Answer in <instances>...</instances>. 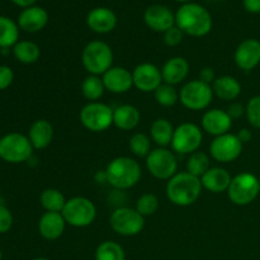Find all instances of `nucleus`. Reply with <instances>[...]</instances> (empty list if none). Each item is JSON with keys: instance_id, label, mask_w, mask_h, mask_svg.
<instances>
[{"instance_id": "nucleus-10", "label": "nucleus", "mask_w": 260, "mask_h": 260, "mask_svg": "<svg viewBox=\"0 0 260 260\" xmlns=\"http://www.w3.org/2000/svg\"><path fill=\"white\" fill-rule=\"evenodd\" d=\"M146 168L150 174L160 180H169L178 172V160L174 152L167 147L151 150L146 157Z\"/></svg>"}, {"instance_id": "nucleus-6", "label": "nucleus", "mask_w": 260, "mask_h": 260, "mask_svg": "<svg viewBox=\"0 0 260 260\" xmlns=\"http://www.w3.org/2000/svg\"><path fill=\"white\" fill-rule=\"evenodd\" d=\"M212 85L200 79L188 81L179 91V102L190 111H203L208 108L213 99Z\"/></svg>"}, {"instance_id": "nucleus-38", "label": "nucleus", "mask_w": 260, "mask_h": 260, "mask_svg": "<svg viewBox=\"0 0 260 260\" xmlns=\"http://www.w3.org/2000/svg\"><path fill=\"white\" fill-rule=\"evenodd\" d=\"M183 38H184V33L177 25H174V27H172L164 33V42L169 47H175V46L180 45Z\"/></svg>"}, {"instance_id": "nucleus-46", "label": "nucleus", "mask_w": 260, "mask_h": 260, "mask_svg": "<svg viewBox=\"0 0 260 260\" xmlns=\"http://www.w3.org/2000/svg\"><path fill=\"white\" fill-rule=\"evenodd\" d=\"M175 2H179V3H183V4H185V3H190V0H175Z\"/></svg>"}, {"instance_id": "nucleus-35", "label": "nucleus", "mask_w": 260, "mask_h": 260, "mask_svg": "<svg viewBox=\"0 0 260 260\" xmlns=\"http://www.w3.org/2000/svg\"><path fill=\"white\" fill-rule=\"evenodd\" d=\"M159 210V198L152 193H145L137 200L136 211L144 217L155 215Z\"/></svg>"}, {"instance_id": "nucleus-15", "label": "nucleus", "mask_w": 260, "mask_h": 260, "mask_svg": "<svg viewBox=\"0 0 260 260\" xmlns=\"http://www.w3.org/2000/svg\"><path fill=\"white\" fill-rule=\"evenodd\" d=\"M144 20L150 29L165 33L175 25V14L165 5L154 4L145 10Z\"/></svg>"}, {"instance_id": "nucleus-25", "label": "nucleus", "mask_w": 260, "mask_h": 260, "mask_svg": "<svg viewBox=\"0 0 260 260\" xmlns=\"http://www.w3.org/2000/svg\"><path fill=\"white\" fill-rule=\"evenodd\" d=\"M28 139L32 144L33 149L42 150L50 146L53 140V127L46 119H37L33 122L28 132Z\"/></svg>"}, {"instance_id": "nucleus-44", "label": "nucleus", "mask_w": 260, "mask_h": 260, "mask_svg": "<svg viewBox=\"0 0 260 260\" xmlns=\"http://www.w3.org/2000/svg\"><path fill=\"white\" fill-rule=\"evenodd\" d=\"M236 136L239 137V140H240L243 144H245V142H249L251 140V137H253V134H251L250 129L248 128H243L239 131V134L236 135Z\"/></svg>"}, {"instance_id": "nucleus-27", "label": "nucleus", "mask_w": 260, "mask_h": 260, "mask_svg": "<svg viewBox=\"0 0 260 260\" xmlns=\"http://www.w3.org/2000/svg\"><path fill=\"white\" fill-rule=\"evenodd\" d=\"M174 129L172 122L168 121L167 118H157L150 127V136L157 146L167 147L168 145H172Z\"/></svg>"}, {"instance_id": "nucleus-9", "label": "nucleus", "mask_w": 260, "mask_h": 260, "mask_svg": "<svg viewBox=\"0 0 260 260\" xmlns=\"http://www.w3.org/2000/svg\"><path fill=\"white\" fill-rule=\"evenodd\" d=\"M81 124L91 132H103L113 124V109L101 102H89L79 114Z\"/></svg>"}, {"instance_id": "nucleus-31", "label": "nucleus", "mask_w": 260, "mask_h": 260, "mask_svg": "<svg viewBox=\"0 0 260 260\" xmlns=\"http://www.w3.org/2000/svg\"><path fill=\"white\" fill-rule=\"evenodd\" d=\"M66 201L65 196L55 188H47L41 193L40 197L41 205L47 212H62Z\"/></svg>"}, {"instance_id": "nucleus-22", "label": "nucleus", "mask_w": 260, "mask_h": 260, "mask_svg": "<svg viewBox=\"0 0 260 260\" xmlns=\"http://www.w3.org/2000/svg\"><path fill=\"white\" fill-rule=\"evenodd\" d=\"M189 73V63L182 56L169 58L161 68L162 81L170 85H177L185 80Z\"/></svg>"}, {"instance_id": "nucleus-17", "label": "nucleus", "mask_w": 260, "mask_h": 260, "mask_svg": "<svg viewBox=\"0 0 260 260\" xmlns=\"http://www.w3.org/2000/svg\"><path fill=\"white\" fill-rule=\"evenodd\" d=\"M106 90L114 94H124L134 86L132 73L126 68L112 66L106 74L102 75Z\"/></svg>"}, {"instance_id": "nucleus-29", "label": "nucleus", "mask_w": 260, "mask_h": 260, "mask_svg": "<svg viewBox=\"0 0 260 260\" xmlns=\"http://www.w3.org/2000/svg\"><path fill=\"white\" fill-rule=\"evenodd\" d=\"M19 25L13 19L0 15V48H9L18 42Z\"/></svg>"}, {"instance_id": "nucleus-7", "label": "nucleus", "mask_w": 260, "mask_h": 260, "mask_svg": "<svg viewBox=\"0 0 260 260\" xmlns=\"http://www.w3.org/2000/svg\"><path fill=\"white\" fill-rule=\"evenodd\" d=\"M33 146L29 139L22 134L5 135L0 139V157L10 164H20L30 159Z\"/></svg>"}, {"instance_id": "nucleus-30", "label": "nucleus", "mask_w": 260, "mask_h": 260, "mask_svg": "<svg viewBox=\"0 0 260 260\" xmlns=\"http://www.w3.org/2000/svg\"><path fill=\"white\" fill-rule=\"evenodd\" d=\"M104 91H106V86H104L102 76L89 74L81 83V93L84 98L88 99L89 102H98L103 96Z\"/></svg>"}, {"instance_id": "nucleus-36", "label": "nucleus", "mask_w": 260, "mask_h": 260, "mask_svg": "<svg viewBox=\"0 0 260 260\" xmlns=\"http://www.w3.org/2000/svg\"><path fill=\"white\" fill-rule=\"evenodd\" d=\"M129 149L132 154L139 157H147V155L151 152V140L145 134H135L129 139Z\"/></svg>"}, {"instance_id": "nucleus-26", "label": "nucleus", "mask_w": 260, "mask_h": 260, "mask_svg": "<svg viewBox=\"0 0 260 260\" xmlns=\"http://www.w3.org/2000/svg\"><path fill=\"white\" fill-rule=\"evenodd\" d=\"M212 90L213 94L222 101H235L241 94V85L234 76L223 75L216 78L212 84Z\"/></svg>"}, {"instance_id": "nucleus-40", "label": "nucleus", "mask_w": 260, "mask_h": 260, "mask_svg": "<svg viewBox=\"0 0 260 260\" xmlns=\"http://www.w3.org/2000/svg\"><path fill=\"white\" fill-rule=\"evenodd\" d=\"M14 80V73L9 66L0 65V90L9 88Z\"/></svg>"}, {"instance_id": "nucleus-28", "label": "nucleus", "mask_w": 260, "mask_h": 260, "mask_svg": "<svg viewBox=\"0 0 260 260\" xmlns=\"http://www.w3.org/2000/svg\"><path fill=\"white\" fill-rule=\"evenodd\" d=\"M13 55L19 62L30 65L38 61L41 56V50L37 43L32 41H18L13 46Z\"/></svg>"}, {"instance_id": "nucleus-49", "label": "nucleus", "mask_w": 260, "mask_h": 260, "mask_svg": "<svg viewBox=\"0 0 260 260\" xmlns=\"http://www.w3.org/2000/svg\"><path fill=\"white\" fill-rule=\"evenodd\" d=\"M259 192H260V180H259Z\"/></svg>"}, {"instance_id": "nucleus-3", "label": "nucleus", "mask_w": 260, "mask_h": 260, "mask_svg": "<svg viewBox=\"0 0 260 260\" xmlns=\"http://www.w3.org/2000/svg\"><path fill=\"white\" fill-rule=\"evenodd\" d=\"M142 175L141 167L135 159L119 156L112 160L104 172V177L109 185L119 190L129 189L140 182Z\"/></svg>"}, {"instance_id": "nucleus-19", "label": "nucleus", "mask_w": 260, "mask_h": 260, "mask_svg": "<svg viewBox=\"0 0 260 260\" xmlns=\"http://www.w3.org/2000/svg\"><path fill=\"white\" fill-rule=\"evenodd\" d=\"M86 25L93 32L106 35L112 32L117 25V15L109 8L98 7L91 9L86 15Z\"/></svg>"}, {"instance_id": "nucleus-1", "label": "nucleus", "mask_w": 260, "mask_h": 260, "mask_svg": "<svg viewBox=\"0 0 260 260\" xmlns=\"http://www.w3.org/2000/svg\"><path fill=\"white\" fill-rule=\"evenodd\" d=\"M212 15L197 3H185L175 13V25L184 35L205 37L212 29Z\"/></svg>"}, {"instance_id": "nucleus-24", "label": "nucleus", "mask_w": 260, "mask_h": 260, "mask_svg": "<svg viewBox=\"0 0 260 260\" xmlns=\"http://www.w3.org/2000/svg\"><path fill=\"white\" fill-rule=\"evenodd\" d=\"M141 113L132 104H121L113 109V124L122 131H131L139 126Z\"/></svg>"}, {"instance_id": "nucleus-42", "label": "nucleus", "mask_w": 260, "mask_h": 260, "mask_svg": "<svg viewBox=\"0 0 260 260\" xmlns=\"http://www.w3.org/2000/svg\"><path fill=\"white\" fill-rule=\"evenodd\" d=\"M198 79H200V80H202L203 83L212 85L213 81L216 80L215 71H213V69H211V68H203L202 70L200 71V78Z\"/></svg>"}, {"instance_id": "nucleus-21", "label": "nucleus", "mask_w": 260, "mask_h": 260, "mask_svg": "<svg viewBox=\"0 0 260 260\" xmlns=\"http://www.w3.org/2000/svg\"><path fill=\"white\" fill-rule=\"evenodd\" d=\"M66 221L61 212H45L38 222V231L46 240H57L65 231Z\"/></svg>"}, {"instance_id": "nucleus-2", "label": "nucleus", "mask_w": 260, "mask_h": 260, "mask_svg": "<svg viewBox=\"0 0 260 260\" xmlns=\"http://www.w3.org/2000/svg\"><path fill=\"white\" fill-rule=\"evenodd\" d=\"M202 182L188 172L177 173L167 183V197L173 205L188 207L197 202L202 193Z\"/></svg>"}, {"instance_id": "nucleus-45", "label": "nucleus", "mask_w": 260, "mask_h": 260, "mask_svg": "<svg viewBox=\"0 0 260 260\" xmlns=\"http://www.w3.org/2000/svg\"><path fill=\"white\" fill-rule=\"evenodd\" d=\"M13 3H14L15 5H18V7H22V8H29L32 7L33 4H35L37 0H12Z\"/></svg>"}, {"instance_id": "nucleus-43", "label": "nucleus", "mask_w": 260, "mask_h": 260, "mask_svg": "<svg viewBox=\"0 0 260 260\" xmlns=\"http://www.w3.org/2000/svg\"><path fill=\"white\" fill-rule=\"evenodd\" d=\"M243 5L246 12L259 14L260 13V0H243Z\"/></svg>"}, {"instance_id": "nucleus-18", "label": "nucleus", "mask_w": 260, "mask_h": 260, "mask_svg": "<svg viewBox=\"0 0 260 260\" xmlns=\"http://www.w3.org/2000/svg\"><path fill=\"white\" fill-rule=\"evenodd\" d=\"M231 126H233V119L228 112L222 109H208L202 117V129L215 137L229 134Z\"/></svg>"}, {"instance_id": "nucleus-41", "label": "nucleus", "mask_w": 260, "mask_h": 260, "mask_svg": "<svg viewBox=\"0 0 260 260\" xmlns=\"http://www.w3.org/2000/svg\"><path fill=\"white\" fill-rule=\"evenodd\" d=\"M228 114L231 117V119H239L240 117H243L245 114V107L241 103H233L229 106L228 108Z\"/></svg>"}, {"instance_id": "nucleus-47", "label": "nucleus", "mask_w": 260, "mask_h": 260, "mask_svg": "<svg viewBox=\"0 0 260 260\" xmlns=\"http://www.w3.org/2000/svg\"><path fill=\"white\" fill-rule=\"evenodd\" d=\"M33 260H50V259H47V258H36V259H33Z\"/></svg>"}, {"instance_id": "nucleus-13", "label": "nucleus", "mask_w": 260, "mask_h": 260, "mask_svg": "<svg viewBox=\"0 0 260 260\" xmlns=\"http://www.w3.org/2000/svg\"><path fill=\"white\" fill-rule=\"evenodd\" d=\"M244 144L234 134H225L213 139L210 145V154L218 162L235 161L243 152Z\"/></svg>"}, {"instance_id": "nucleus-8", "label": "nucleus", "mask_w": 260, "mask_h": 260, "mask_svg": "<svg viewBox=\"0 0 260 260\" xmlns=\"http://www.w3.org/2000/svg\"><path fill=\"white\" fill-rule=\"evenodd\" d=\"M229 200L236 206H248L259 194V179L251 173H241L233 178L228 189Z\"/></svg>"}, {"instance_id": "nucleus-33", "label": "nucleus", "mask_w": 260, "mask_h": 260, "mask_svg": "<svg viewBox=\"0 0 260 260\" xmlns=\"http://www.w3.org/2000/svg\"><path fill=\"white\" fill-rule=\"evenodd\" d=\"M210 157L202 151H196L189 155L187 161V172L197 178H202L210 169Z\"/></svg>"}, {"instance_id": "nucleus-16", "label": "nucleus", "mask_w": 260, "mask_h": 260, "mask_svg": "<svg viewBox=\"0 0 260 260\" xmlns=\"http://www.w3.org/2000/svg\"><path fill=\"white\" fill-rule=\"evenodd\" d=\"M236 66L244 71H250L260 63V41L248 38L236 47L234 55Z\"/></svg>"}, {"instance_id": "nucleus-20", "label": "nucleus", "mask_w": 260, "mask_h": 260, "mask_svg": "<svg viewBox=\"0 0 260 260\" xmlns=\"http://www.w3.org/2000/svg\"><path fill=\"white\" fill-rule=\"evenodd\" d=\"M48 23V13L43 8L32 5L25 8L18 17V25L20 29L28 33H36L42 30Z\"/></svg>"}, {"instance_id": "nucleus-11", "label": "nucleus", "mask_w": 260, "mask_h": 260, "mask_svg": "<svg viewBox=\"0 0 260 260\" xmlns=\"http://www.w3.org/2000/svg\"><path fill=\"white\" fill-rule=\"evenodd\" d=\"M109 225L118 235L136 236L144 230L145 217L137 212L136 208L119 207L112 212Z\"/></svg>"}, {"instance_id": "nucleus-4", "label": "nucleus", "mask_w": 260, "mask_h": 260, "mask_svg": "<svg viewBox=\"0 0 260 260\" xmlns=\"http://www.w3.org/2000/svg\"><path fill=\"white\" fill-rule=\"evenodd\" d=\"M81 61L90 75H103L113 63V51L103 41H91L81 52Z\"/></svg>"}, {"instance_id": "nucleus-32", "label": "nucleus", "mask_w": 260, "mask_h": 260, "mask_svg": "<svg viewBox=\"0 0 260 260\" xmlns=\"http://www.w3.org/2000/svg\"><path fill=\"white\" fill-rule=\"evenodd\" d=\"M123 248L116 241L107 240L99 244L95 250V260H124Z\"/></svg>"}, {"instance_id": "nucleus-23", "label": "nucleus", "mask_w": 260, "mask_h": 260, "mask_svg": "<svg viewBox=\"0 0 260 260\" xmlns=\"http://www.w3.org/2000/svg\"><path fill=\"white\" fill-rule=\"evenodd\" d=\"M231 180H233V178H231L230 173L220 167L210 168L206 172V174L201 178L202 187L208 192L216 193V194L228 192Z\"/></svg>"}, {"instance_id": "nucleus-37", "label": "nucleus", "mask_w": 260, "mask_h": 260, "mask_svg": "<svg viewBox=\"0 0 260 260\" xmlns=\"http://www.w3.org/2000/svg\"><path fill=\"white\" fill-rule=\"evenodd\" d=\"M245 114L249 123L254 128H260V95L253 96L245 107Z\"/></svg>"}, {"instance_id": "nucleus-12", "label": "nucleus", "mask_w": 260, "mask_h": 260, "mask_svg": "<svg viewBox=\"0 0 260 260\" xmlns=\"http://www.w3.org/2000/svg\"><path fill=\"white\" fill-rule=\"evenodd\" d=\"M203 141L202 129L194 123L185 122L174 129L172 140L173 151L182 155H190L198 151Z\"/></svg>"}, {"instance_id": "nucleus-14", "label": "nucleus", "mask_w": 260, "mask_h": 260, "mask_svg": "<svg viewBox=\"0 0 260 260\" xmlns=\"http://www.w3.org/2000/svg\"><path fill=\"white\" fill-rule=\"evenodd\" d=\"M134 86L142 93H154L164 81L161 70L151 62H144L137 65L132 71Z\"/></svg>"}, {"instance_id": "nucleus-48", "label": "nucleus", "mask_w": 260, "mask_h": 260, "mask_svg": "<svg viewBox=\"0 0 260 260\" xmlns=\"http://www.w3.org/2000/svg\"><path fill=\"white\" fill-rule=\"evenodd\" d=\"M3 259V253H2V250H0V260Z\"/></svg>"}, {"instance_id": "nucleus-34", "label": "nucleus", "mask_w": 260, "mask_h": 260, "mask_svg": "<svg viewBox=\"0 0 260 260\" xmlns=\"http://www.w3.org/2000/svg\"><path fill=\"white\" fill-rule=\"evenodd\" d=\"M155 101L162 107H173L179 102V91L174 88V85L162 83L156 90L154 91Z\"/></svg>"}, {"instance_id": "nucleus-5", "label": "nucleus", "mask_w": 260, "mask_h": 260, "mask_svg": "<svg viewBox=\"0 0 260 260\" xmlns=\"http://www.w3.org/2000/svg\"><path fill=\"white\" fill-rule=\"evenodd\" d=\"M66 223L73 228H88L96 217V207L89 198L73 197L66 201L62 210Z\"/></svg>"}, {"instance_id": "nucleus-39", "label": "nucleus", "mask_w": 260, "mask_h": 260, "mask_svg": "<svg viewBox=\"0 0 260 260\" xmlns=\"http://www.w3.org/2000/svg\"><path fill=\"white\" fill-rule=\"evenodd\" d=\"M13 215L9 208L4 205H0V234H5L12 229Z\"/></svg>"}]
</instances>
